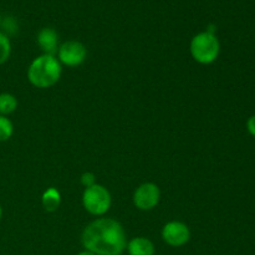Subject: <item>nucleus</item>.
Instances as JSON below:
<instances>
[{"label":"nucleus","instance_id":"f257e3e1","mask_svg":"<svg viewBox=\"0 0 255 255\" xmlns=\"http://www.w3.org/2000/svg\"><path fill=\"white\" fill-rule=\"evenodd\" d=\"M85 251L96 255H122L126 251L127 236L120 222L114 218H97L81 233Z\"/></svg>","mask_w":255,"mask_h":255},{"label":"nucleus","instance_id":"f03ea898","mask_svg":"<svg viewBox=\"0 0 255 255\" xmlns=\"http://www.w3.org/2000/svg\"><path fill=\"white\" fill-rule=\"evenodd\" d=\"M62 74V65L56 56L40 55L32 60L27 69V80L37 89H50L59 82Z\"/></svg>","mask_w":255,"mask_h":255},{"label":"nucleus","instance_id":"7ed1b4c3","mask_svg":"<svg viewBox=\"0 0 255 255\" xmlns=\"http://www.w3.org/2000/svg\"><path fill=\"white\" fill-rule=\"evenodd\" d=\"M189 51L194 61L201 65H211L221 54V42L216 34L202 31L192 37Z\"/></svg>","mask_w":255,"mask_h":255},{"label":"nucleus","instance_id":"20e7f679","mask_svg":"<svg viewBox=\"0 0 255 255\" xmlns=\"http://www.w3.org/2000/svg\"><path fill=\"white\" fill-rule=\"evenodd\" d=\"M111 193L102 184L96 183L89 188H85L84 193H82V206H84L85 211L91 216H105L111 208Z\"/></svg>","mask_w":255,"mask_h":255},{"label":"nucleus","instance_id":"39448f33","mask_svg":"<svg viewBox=\"0 0 255 255\" xmlns=\"http://www.w3.org/2000/svg\"><path fill=\"white\" fill-rule=\"evenodd\" d=\"M57 60L60 64L67 67H76L84 64L87 57V49L77 40H69L62 42L57 50Z\"/></svg>","mask_w":255,"mask_h":255},{"label":"nucleus","instance_id":"423d86ee","mask_svg":"<svg viewBox=\"0 0 255 255\" xmlns=\"http://www.w3.org/2000/svg\"><path fill=\"white\" fill-rule=\"evenodd\" d=\"M133 204L139 211H152L161 201V191L156 183L146 182L137 187L133 193Z\"/></svg>","mask_w":255,"mask_h":255},{"label":"nucleus","instance_id":"0eeeda50","mask_svg":"<svg viewBox=\"0 0 255 255\" xmlns=\"http://www.w3.org/2000/svg\"><path fill=\"white\" fill-rule=\"evenodd\" d=\"M162 239L164 243L173 248H179V247L186 246L191 239V231L188 226L183 222L172 221L164 224L161 232Z\"/></svg>","mask_w":255,"mask_h":255},{"label":"nucleus","instance_id":"6e6552de","mask_svg":"<svg viewBox=\"0 0 255 255\" xmlns=\"http://www.w3.org/2000/svg\"><path fill=\"white\" fill-rule=\"evenodd\" d=\"M36 42L45 55L56 56L57 50H59V35H57L56 30L52 27L41 29L37 34Z\"/></svg>","mask_w":255,"mask_h":255},{"label":"nucleus","instance_id":"1a4fd4ad","mask_svg":"<svg viewBox=\"0 0 255 255\" xmlns=\"http://www.w3.org/2000/svg\"><path fill=\"white\" fill-rule=\"evenodd\" d=\"M126 251L128 255H154L156 253L153 242L144 237H136L127 242Z\"/></svg>","mask_w":255,"mask_h":255},{"label":"nucleus","instance_id":"9d476101","mask_svg":"<svg viewBox=\"0 0 255 255\" xmlns=\"http://www.w3.org/2000/svg\"><path fill=\"white\" fill-rule=\"evenodd\" d=\"M41 204L44 209L49 213L56 212L61 204V194L55 187H50L42 193Z\"/></svg>","mask_w":255,"mask_h":255},{"label":"nucleus","instance_id":"9b49d317","mask_svg":"<svg viewBox=\"0 0 255 255\" xmlns=\"http://www.w3.org/2000/svg\"><path fill=\"white\" fill-rule=\"evenodd\" d=\"M17 109V99L11 94H0V116H9Z\"/></svg>","mask_w":255,"mask_h":255},{"label":"nucleus","instance_id":"f8f14e48","mask_svg":"<svg viewBox=\"0 0 255 255\" xmlns=\"http://www.w3.org/2000/svg\"><path fill=\"white\" fill-rule=\"evenodd\" d=\"M11 54V42L9 36L0 31V65L5 64Z\"/></svg>","mask_w":255,"mask_h":255},{"label":"nucleus","instance_id":"ddd939ff","mask_svg":"<svg viewBox=\"0 0 255 255\" xmlns=\"http://www.w3.org/2000/svg\"><path fill=\"white\" fill-rule=\"evenodd\" d=\"M14 133V125L6 116H0V142L11 138Z\"/></svg>","mask_w":255,"mask_h":255},{"label":"nucleus","instance_id":"4468645a","mask_svg":"<svg viewBox=\"0 0 255 255\" xmlns=\"http://www.w3.org/2000/svg\"><path fill=\"white\" fill-rule=\"evenodd\" d=\"M0 26H2V29H4V34L6 35L7 34H15V32L17 31V22L15 21L14 17L9 16V17H5L4 20H1V25Z\"/></svg>","mask_w":255,"mask_h":255},{"label":"nucleus","instance_id":"2eb2a0df","mask_svg":"<svg viewBox=\"0 0 255 255\" xmlns=\"http://www.w3.org/2000/svg\"><path fill=\"white\" fill-rule=\"evenodd\" d=\"M80 179H81V184L85 188H89V187L96 184V176L92 172H85V173H82Z\"/></svg>","mask_w":255,"mask_h":255},{"label":"nucleus","instance_id":"dca6fc26","mask_svg":"<svg viewBox=\"0 0 255 255\" xmlns=\"http://www.w3.org/2000/svg\"><path fill=\"white\" fill-rule=\"evenodd\" d=\"M247 129H248L249 134L255 137V115L249 117L248 121H247Z\"/></svg>","mask_w":255,"mask_h":255},{"label":"nucleus","instance_id":"f3484780","mask_svg":"<svg viewBox=\"0 0 255 255\" xmlns=\"http://www.w3.org/2000/svg\"><path fill=\"white\" fill-rule=\"evenodd\" d=\"M77 255H96V254L91 253V252H89V251H85V249H84V251L80 252V253L77 254Z\"/></svg>","mask_w":255,"mask_h":255},{"label":"nucleus","instance_id":"a211bd4d","mask_svg":"<svg viewBox=\"0 0 255 255\" xmlns=\"http://www.w3.org/2000/svg\"><path fill=\"white\" fill-rule=\"evenodd\" d=\"M1 217H2V208L1 206H0V219H1Z\"/></svg>","mask_w":255,"mask_h":255},{"label":"nucleus","instance_id":"6ab92c4d","mask_svg":"<svg viewBox=\"0 0 255 255\" xmlns=\"http://www.w3.org/2000/svg\"><path fill=\"white\" fill-rule=\"evenodd\" d=\"M1 20H2V17H1V15H0V25H1Z\"/></svg>","mask_w":255,"mask_h":255}]
</instances>
